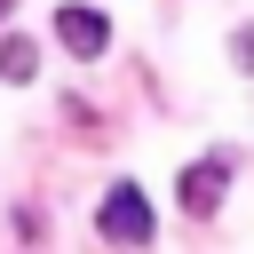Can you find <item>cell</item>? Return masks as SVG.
<instances>
[{"instance_id": "obj_1", "label": "cell", "mask_w": 254, "mask_h": 254, "mask_svg": "<svg viewBox=\"0 0 254 254\" xmlns=\"http://www.w3.org/2000/svg\"><path fill=\"white\" fill-rule=\"evenodd\" d=\"M95 230H103V238H127V246H143V238H151V206H143V190H135V183H119V190L103 198Z\"/></svg>"}, {"instance_id": "obj_5", "label": "cell", "mask_w": 254, "mask_h": 254, "mask_svg": "<svg viewBox=\"0 0 254 254\" xmlns=\"http://www.w3.org/2000/svg\"><path fill=\"white\" fill-rule=\"evenodd\" d=\"M230 56H238V64H254V24H238V32H230Z\"/></svg>"}, {"instance_id": "obj_2", "label": "cell", "mask_w": 254, "mask_h": 254, "mask_svg": "<svg viewBox=\"0 0 254 254\" xmlns=\"http://www.w3.org/2000/svg\"><path fill=\"white\" fill-rule=\"evenodd\" d=\"M222 183H230V159L222 151L198 159V167H183V214H214L222 206Z\"/></svg>"}, {"instance_id": "obj_4", "label": "cell", "mask_w": 254, "mask_h": 254, "mask_svg": "<svg viewBox=\"0 0 254 254\" xmlns=\"http://www.w3.org/2000/svg\"><path fill=\"white\" fill-rule=\"evenodd\" d=\"M32 64H40V56H32V40H16V32H8V40H0V79H8V87H24V79H32Z\"/></svg>"}, {"instance_id": "obj_6", "label": "cell", "mask_w": 254, "mask_h": 254, "mask_svg": "<svg viewBox=\"0 0 254 254\" xmlns=\"http://www.w3.org/2000/svg\"><path fill=\"white\" fill-rule=\"evenodd\" d=\"M0 16H8V0H0Z\"/></svg>"}, {"instance_id": "obj_3", "label": "cell", "mask_w": 254, "mask_h": 254, "mask_svg": "<svg viewBox=\"0 0 254 254\" xmlns=\"http://www.w3.org/2000/svg\"><path fill=\"white\" fill-rule=\"evenodd\" d=\"M56 40H64L71 56H103V40H111V24H103L95 8H79V0H71V8H56Z\"/></svg>"}]
</instances>
